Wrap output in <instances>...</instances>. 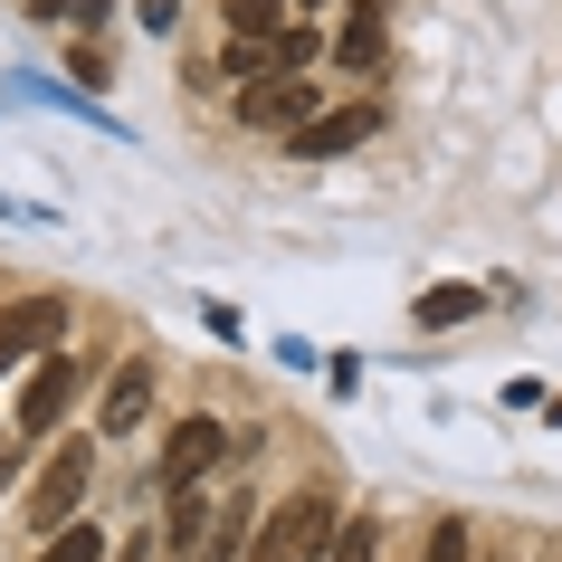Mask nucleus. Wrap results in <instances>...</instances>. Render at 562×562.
<instances>
[{
	"mask_svg": "<svg viewBox=\"0 0 562 562\" xmlns=\"http://www.w3.org/2000/svg\"><path fill=\"white\" fill-rule=\"evenodd\" d=\"M305 58H315V30H296V20H286V38H277V67H286V77H296Z\"/></svg>",
	"mask_w": 562,
	"mask_h": 562,
	"instance_id": "17",
	"label": "nucleus"
},
{
	"mask_svg": "<svg viewBox=\"0 0 562 562\" xmlns=\"http://www.w3.org/2000/svg\"><path fill=\"white\" fill-rule=\"evenodd\" d=\"M286 10H296V0H220L229 38H286Z\"/></svg>",
	"mask_w": 562,
	"mask_h": 562,
	"instance_id": "11",
	"label": "nucleus"
},
{
	"mask_svg": "<svg viewBox=\"0 0 562 562\" xmlns=\"http://www.w3.org/2000/svg\"><path fill=\"white\" fill-rule=\"evenodd\" d=\"M87 476H95V448H87V439H67L58 458L38 468V486H30V525H38V543L77 525V505H87Z\"/></svg>",
	"mask_w": 562,
	"mask_h": 562,
	"instance_id": "2",
	"label": "nucleus"
},
{
	"mask_svg": "<svg viewBox=\"0 0 562 562\" xmlns=\"http://www.w3.org/2000/svg\"><path fill=\"white\" fill-rule=\"evenodd\" d=\"M220 458H229V429L220 419H181L172 439H162V496H191Z\"/></svg>",
	"mask_w": 562,
	"mask_h": 562,
	"instance_id": "3",
	"label": "nucleus"
},
{
	"mask_svg": "<svg viewBox=\"0 0 562 562\" xmlns=\"http://www.w3.org/2000/svg\"><path fill=\"white\" fill-rule=\"evenodd\" d=\"M372 124H382V105H344V115H315L305 134H286V144H296L305 162H315V153H353L362 134H372Z\"/></svg>",
	"mask_w": 562,
	"mask_h": 562,
	"instance_id": "7",
	"label": "nucleus"
},
{
	"mask_svg": "<svg viewBox=\"0 0 562 562\" xmlns=\"http://www.w3.org/2000/svg\"><path fill=\"white\" fill-rule=\"evenodd\" d=\"M553 562H562V553H553Z\"/></svg>",
	"mask_w": 562,
	"mask_h": 562,
	"instance_id": "21",
	"label": "nucleus"
},
{
	"mask_svg": "<svg viewBox=\"0 0 562 562\" xmlns=\"http://www.w3.org/2000/svg\"><path fill=\"white\" fill-rule=\"evenodd\" d=\"M144 419H153V372L144 362H115V382H105V429L124 439V429H144Z\"/></svg>",
	"mask_w": 562,
	"mask_h": 562,
	"instance_id": "8",
	"label": "nucleus"
},
{
	"mask_svg": "<svg viewBox=\"0 0 562 562\" xmlns=\"http://www.w3.org/2000/svg\"><path fill=\"white\" fill-rule=\"evenodd\" d=\"M238 124H258V134H305V124H315V87H305V77L248 87V95H238Z\"/></svg>",
	"mask_w": 562,
	"mask_h": 562,
	"instance_id": "6",
	"label": "nucleus"
},
{
	"mask_svg": "<svg viewBox=\"0 0 562 562\" xmlns=\"http://www.w3.org/2000/svg\"><path fill=\"white\" fill-rule=\"evenodd\" d=\"M334 533H344V505L325 486H305L258 525V562H334Z\"/></svg>",
	"mask_w": 562,
	"mask_h": 562,
	"instance_id": "1",
	"label": "nucleus"
},
{
	"mask_svg": "<svg viewBox=\"0 0 562 562\" xmlns=\"http://www.w3.org/2000/svg\"><path fill=\"white\" fill-rule=\"evenodd\" d=\"M67 20H77V30H95V20H115V10H105V0H67Z\"/></svg>",
	"mask_w": 562,
	"mask_h": 562,
	"instance_id": "19",
	"label": "nucleus"
},
{
	"mask_svg": "<svg viewBox=\"0 0 562 562\" xmlns=\"http://www.w3.org/2000/svg\"><path fill=\"white\" fill-rule=\"evenodd\" d=\"M229 77H286L277 67V38H229Z\"/></svg>",
	"mask_w": 562,
	"mask_h": 562,
	"instance_id": "14",
	"label": "nucleus"
},
{
	"mask_svg": "<svg viewBox=\"0 0 562 562\" xmlns=\"http://www.w3.org/2000/svg\"><path fill=\"white\" fill-rule=\"evenodd\" d=\"M77 382H87V372H77L67 353H48V362L30 372V391H20V429H30V439H48V429L67 419V401H77Z\"/></svg>",
	"mask_w": 562,
	"mask_h": 562,
	"instance_id": "5",
	"label": "nucleus"
},
{
	"mask_svg": "<svg viewBox=\"0 0 562 562\" xmlns=\"http://www.w3.org/2000/svg\"><path fill=\"white\" fill-rule=\"evenodd\" d=\"M134 10H144V30H172L181 20V0H134Z\"/></svg>",
	"mask_w": 562,
	"mask_h": 562,
	"instance_id": "18",
	"label": "nucleus"
},
{
	"mask_svg": "<svg viewBox=\"0 0 562 562\" xmlns=\"http://www.w3.org/2000/svg\"><path fill=\"white\" fill-rule=\"evenodd\" d=\"M0 486H10V468H0Z\"/></svg>",
	"mask_w": 562,
	"mask_h": 562,
	"instance_id": "20",
	"label": "nucleus"
},
{
	"mask_svg": "<svg viewBox=\"0 0 562 562\" xmlns=\"http://www.w3.org/2000/svg\"><path fill=\"white\" fill-rule=\"evenodd\" d=\"M248 525H258V505H248V496H229L220 515H210V533H201V562H238V543H248Z\"/></svg>",
	"mask_w": 562,
	"mask_h": 562,
	"instance_id": "10",
	"label": "nucleus"
},
{
	"mask_svg": "<svg viewBox=\"0 0 562 562\" xmlns=\"http://www.w3.org/2000/svg\"><path fill=\"white\" fill-rule=\"evenodd\" d=\"M429 562H468V525H458V515L429 525Z\"/></svg>",
	"mask_w": 562,
	"mask_h": 562,
	"instance_id": "16",
	"label": "nucleus"
},
{
	"mask_svg": "<svg viewBox=\"0 0 562 562\" xmlns=\"http://www.w3.org/2000/svg\"><path fill=\"white\" fill-rule=\"evenodd\" d=\"M382 553V533H372V515H353V525L334 533V562H372Z\"/></svg>",
	"mask_w": 562,
	"mask_h": 562,
	"instance_id": "15",
	"label": "nucleus"
},
{
	"mask_svg": "<svg viewBox=\"0 0 562 562\" xmlns=\"http://www.w3.org/2000/svg\"><path fill=\"white\" fill-rule=\"evenodd\" d=\"M58 334H67V305L58 296H20L10 315H0V372L30 362V353H58Z\"/></svg>",
	"mask_w": 562,
	"mask_h": 562,
	"instance_id": "4",
	"label": "nucleus"
},
{
	"mask_svg": "<svg viewBox=\"0 0 562 562\" xmlns=\"http://www.w3.org/2000/svg\"><path fill=\"white\" fill-rule=\"evenodd\" d=\"M38 562H105V533L95 525H67V533H48V553Z\"/></svg>",
	"mask_w": 562,
	"mask_h": 562,
	"instance_id": "13",
	"label": "nucleus"
},
{
	"mask_svg": "<svg viewBox=\"0 0 562 562\" xmlns=\"http://www.w3.org/2000/svg\"><path fill=\"white\" fill-rule=\"evenodd\" d=\"M334 58H344V77H382V0H362L353 20H344Z\"/></svg>",
	"mask_w": 562,
	"mask_h": 562,
	"instance_id": "9",
	"label": "nucleus"
},
{
	"mask_svg": "<svg viewBox=\"0 0 562 562\" xmlns=\"http://www.w3.org/2000/svg\"><path fill=\"white\" fill-rule=\"evenodd\" d=\"M476 305H486V286H429V296H419V334H448V325H468Z\"/></svg>",
	"mask_w": 562,
	"mask_h": 562,
	"instance_id": "12",
	"label": "nucleus"
}]
</instances>
